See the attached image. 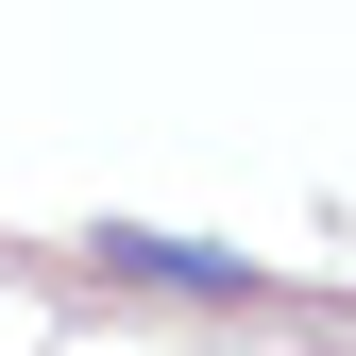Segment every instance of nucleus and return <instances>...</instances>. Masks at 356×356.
<instances>
[{
    "label": "nucleus",
    "mask_w": 356,
    "mask_h": 356,
    "mask_svg": "<svg viewBox=\"0 0 356 356\" xmlns=\"http://www.w3.org/2000/svg\"><path fill=\"white\" fill-rule=\"evenodd\" d=\"M102 254L119 289H187V305H254V254H204V238H153V220H102Z\"/></svg>",
    "instance_id": "1"
}]
</instances>
